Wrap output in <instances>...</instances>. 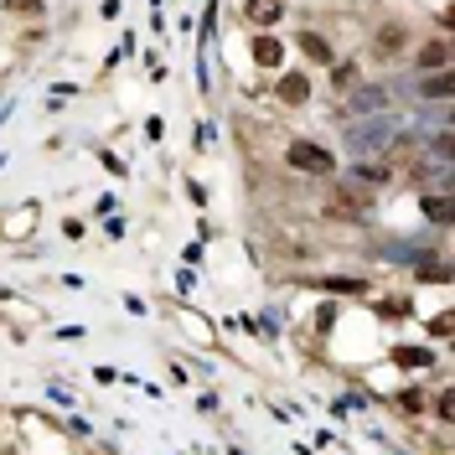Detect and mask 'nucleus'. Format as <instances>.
<instances>
[{"mask_svg":"<svg viewBox=\"0 0 455 455\" xmlns=\"http://www.w3.org/2000/svg\"><path fill=\"white\" fill-rule=\"evenodd\" d=\"M248 52H254V62H259V67H279V62H285V42H279V36H270V31H259Z\"/></svg>","mask_w":455,"mask_h":455,"instance_id":"5","label":"nucleus"},{"mask_svg":"<svg viewBox=\"0 0 455 455\" xmlns=\"http://www.w3.org/2000/svg\"><path fill=\"white\" fill-rule=\"evenodd\" d=\"M352 182H363V186H388V166H383V161H378V166H373V161H363V166L352 171Z\"/></svg>","mask_w":455,"mask_h":455,"instance_id":"10","label":"nucleus"},{"mask_svg":"<svg viewBox=\"0 0 455 455\" xmlns=\"http://www.w3.org/2000/svg\"><path fill=\"white\" fill-rule=\"evenodd\" d=\"M455 93V73L445 67V73H429V78H420V98H429V104H445Z\"/></svg>","mask_w":455,"mask_h":455,"instance_id":"6","label":"nucleus"},{"mask_svg":"<svg viewBox=\"0 0 455 455\" xmlns=\"http://www.w3.org/2000/svg\"><path fill=\"white\" fill-rule=\"evenodd\" d=\"M404 42H409V31H404V27H383L378 36H373V52H378V58H398V52H404Z\"/></svg>","mask_w":455,"mask_h":455,"instance_id":"9","label":"nucleus"},{"mask_svg":"<svg viewBox=\"0 0 455 455\" xmlns=\"http://www.w3.org/2000/svg\"><path fill=\"white\" fill-rule=\"evenodd\" d=\"M414 67H420V73H445V67H451V36H429V42H420Z\"/></svg>","mask_w":455,"mask_h":455,"instance_id":"2","label":"nucleus"},{"mask_svg":"<svg viewBox=\"0 0 455 455\" xmlns=\"http://www.w3.org/2000/svg\"><path fill=\"white\" fill-rule=\"evenodd\" d=\"M279 16H285L279 0H248V5H243V21H248V27H274Z\"/></svg>","mask_w":455,"mask_h":455,"instance_id":"7","label":"nucleus"},{"mask_svg":"<svg viewBox=\"0 0 455 455\" xmlns=\"http://www.w3.org/2000/svg\"><path fill=\"white\" fill-rule=\"evenodd\" d=\"M285 166L290 171H301V177H336V155L321 145V140H290L285 145Z\"/></svg>","mask_w":455,"mask_h":455,"instance_id":"1","label":"nucleus"},{"mask_svg":"<svg viewBox=\"0 0 455 455\" xmlns=\"http://www.w3.org/2000/svg\"><path fill=\"white\" fill-rule=\"evenodd\" d=\"M394 363H398V367H425V363H429V352H414V347H398V352H394Z\"/></svg>","mask_w":455,"mask_h":455,"instance_id":"14","label":"nucleus"},{"mask_svg":"<svg viewBox=\"0 0 455 455\" xmlns=\"http://www.w3.org/2000/svg\"><path fill=\"white\" fill-rule=\"evenodd\" d=\"M420 279H429V285H445V279H451V264H445V259H429V264H420Z\"/></svg>","mask_w":455,"mask_h":455,"instance_id":"12","label":"nucleus"},{"mask_svg":"<svg viewBox=\"0 0 455 455\" xmlns=\"http://www.w3.org/2000/svg\"><path fill=\"white\" fill-rule=\"evenodd\" d=\"M274 98H279V104H290V109L310 104V78H305V73H279V83H274Z\"/></svg>","mask_w":455,"mask_h":455,"instance_id":"3","label":"nucleus"},{"mask_svg":"<svg viewBox=\"0 0 455 455\" xmlns=\"http://www.w3.org/2000/svg\"><path fill=\"white\" fill-rule=\"evenodd\" d=\"M295 47H301L310 62H321V67H336V47L326 42V36H321V31H301V36H295Z\"/></svg>","mask_w":455,"mask_h":455,"instance_id":"4","label":"nucleus"},{"mask_svg":"<svg viewBox=\"0 0 455 455\" xmlns=\"http://www.w3.org/2000/svg\"><path fill=\"white\" fill-rule=\"evenodd\" d=\"M316 285H321V290H332V295H367V279H316Z\"/></svg>","mask_w":455,"mask_h":455,"instance_id":"11","label":"nucleus"},{"mask_svg":"<svg viewBox=\"0 0 455 455\" xmlns=\"http://www.w3.org/2000/svg\"><path fill=\"white\" fill-rule=\"evenodd\" d=\"M398 404H404V409H425V394H414V388H409V394H398Z\"/></svg>","mask_w":455,"mask_h":455,"instance_id":"16","label":"nucleus"},{"mask_svg":"<svg viewBox=\"0 0 455 455\" xmlns=\"http://www.w3.org/2000/svg\"><path fill=\"white\" fill-rule=\"evenodd\" d=\"M435 414H440V425H451V420H455V394H451V388H440V398H435Z\"/></svg>","mask_w":455,"mask_h":455,"instance_id":"13","label":"nucleus"},{"mask_svg":"<svg viewBox=\"0 0 455 455\" xmlns=\"http://www.w3.org/2000/svg\"><path fill=\"white\" fill-rule=\"evenodd\" d=\"M5 11H11V16H36L42 0H5Z\"/></svg>","mask_w":455,"mask_h":455,"instance_id":"15","label":"nucleus"},{"mask_svg":"<svg viewBox=\"0 0 455 455\" xmlns=\"http://www.w3.org/2000/svg\"><path fill=\"white\" fill-rule=\"evenodd\" d=\"M420 213H425L435 228H445V223H451V192H429V197H420Z\"/></svg>","mask_w":455,"mask_h":455,"instance_id":"8","label":"nucleus"}]
</instances>
